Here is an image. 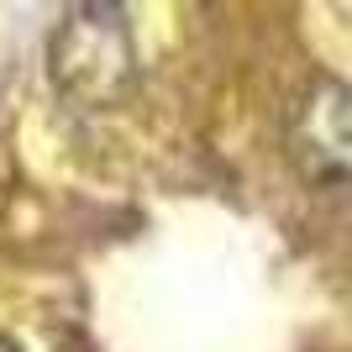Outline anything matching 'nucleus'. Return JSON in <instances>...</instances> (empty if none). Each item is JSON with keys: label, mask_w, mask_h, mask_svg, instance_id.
I'll return each instance as SVG.
<instances>
[{"label": "nucleus", "mask_w": 352, "mask_h": 352, "mask_svg": "<svg viewBox=\"0 0 352 352\" xmlns=\"http://www.w3.org/2000/svg\"><path fill=\"white\" fill-rule=\"evenodd\" d=\"M47 74L79 105H116L137 85V47L121 6H74L47 37Z\"/></svg>", "instance_id": "obj_1"}, {"label": "nucleus", "mask_w": 352, "mask_h": 352, "mask_svg": "<svg viewBox=\"0 0 352 352\" xmlns=\"http://www.w3.org/2000/svg\"><path fill=\"white\" fill-rule=\"evenodd\" d=\"M289 153L300 174L326 195H352V85L321 79L294 111Z\"/></svg>", "instance_id": "obj_2"}]
</instances>
